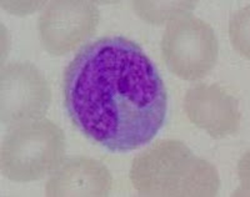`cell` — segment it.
Masks as SVG:
<instances>
[{
  "mask_svg": "<svg viewBox=\"0 0 250 197\" xmlns=\"http://www.w3.org/2000/svg\"><path fill=\"white\" fill-rule=\"evenodd\" d=\"M64 106L83 135L115 154L148 145L164 126L168 93L137 42L99 38L83 46L62 74Z\"/></svg>",
  "mask_w": 250,
  "mask_h": 197,
  "instance_id": "6da1fadb",
  "label": "cell"
},
{
  "mask_svg": "<svg viewBox=\"0 0 250 197\" xmlns=\"http://www.w3.org/2000/svg\"><path fill=\"white\" fill-rule=\"evenodd\" d=\"M129 177L145 197H213L220 189L216 167L179 140H159L140 152Z\"/></svg>",
  "mask_w": 250,
  "mask_h": 197,
  "instance_id": "7a4b0ae2",
  "label": "cell"
},
{
  "mask_svg": "<svg viewBox=\"0 0 250 197\" xmlns=\"http://www.w3.org/2000/svg\"><path fill=\"white\" fill-rule=\"evenodd\" d=\"M65 147L62 130L48 118L12 127L1 144V174L15 182L42 180L62 165Z\"/></svg>",
  "mask_w": 250,
  "mask_h": 197,
  "instance_id": "3957f363",
  "label": "cell"
},
{
  "mask_svg": "<svg viewBox=\"0 0 250 197\" xmlns=\"http://www.w3.org/2000/svg\"><path fill=\"white\" fill-rule=\"evenodd\" d=\"M160 48L169 71L188 81L205 78L218 61L215 31L190 13L174 18L167 24Z\"/></svg>",
  "mask_w": 250,
  "mask_h": 197,
  "instance_id": "277c9868",
  "label": "cell"
},
{
  "mask_svg": "<svg viewBox=\"0 0 250 197\" xmlns=\"http://www.w3.org/2000/svg\"><path fill=\"white\" fill-rule=\"evenodd\" d=\"M1 124L19 126L46 115L51 89L45 76L30 62H10L1 70Z\"/></svg>",
  "mask_w": 250,
  "mask_h": 197,
  "instance_id": "5b68a950",
  "label": "cell"
},
{
  "mask_svg": "<svg viewBox=\"0 0 250 197\" xmlns=\"http://www.w3.org/2000/svg\"><path fill=\"white\" fill-rule=\"evenodd\" d=\"M99 21V9L93 1H50L38 21L42 45L53 57L65 55L93 37Z\"/></svg>",
  "mask_w": 250,
  "mask_h": 197,
  "instance_id": "8992f818",
  "label": "cell"
},
{
  "mask_svg": "<svg viewBox=\"0 0 250 197\" xmlns=\"http://www.w3.org/2000/svg\"><path fill=\"white\" fill-rule=\"evenodd\" d=\"M184 110L191 124L213 138L234 135L240 127L238 100L218 84L190 87L185 94Z\"/></svg>",
  "mask_w": 250,
  "mask_h": 197,
  "instance_id": "52a82bcc",
  "label": "cell"
},
{
  "mask_svg": "<svg viewBox=\"0 0 250 197\" xmlns=\"http://www.w3.org/2000/svg\"><path fill=\"white\" fill-rule=\"evenodd\" d=\"M113 189V176L100 161L75 156L62 163L46 182L49 197H104Z\"/></svg>",
  "mask_w": 250,
  "mask_h": 197,
  "instance_id": "ba28073f",
  "label": "cell"
},
{
  "mask_svg": "<svg viewBox=\"0 0 250 197\" xmlns=\"http://www.w3.org/2000/svg\"><path fill=\"white\" fill-rule=\"evenodd\" d=\"M198 1H180V0H137L133 1L134 12L145 23L163 25L174 18L194 10Z\"/></svg>",
  "mask_w": 250,
  "mask_h": 197,
  "instance_id": "9c48e42d",
  "label": "cell"
},
{
  "mask_svg": "<svg viewBox=\"0 0 250 197\" xmlns=\"http://www.w3.org/2000/svg\"><path fill=\"white\" fill-rule=\"evenodd\" d=\"M229 37L233 48L243 58L249 60V6L238 10L230 19Z\"/></svg>",
  "mask_w": 250,
  "mask_h": 197,
  "instance_id": "30bf717a",
  "label": "cell"
},
{
  "mask_svg": "<svg viewBox=\"0 0 250 197\" xmlns=\"http://www.w3.org/2000/svg\"><path fill=\"white\" fill-rule=\"evenodd\" d=\"M45 1H1V8L8 13L18 17L33 14L45 6Z\"/></svg>",
  "mask_w": 250,
  "mask_h": 197,
  "instance_id": "8fae6325",
  "label": "cell"
}]
</instances>
